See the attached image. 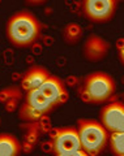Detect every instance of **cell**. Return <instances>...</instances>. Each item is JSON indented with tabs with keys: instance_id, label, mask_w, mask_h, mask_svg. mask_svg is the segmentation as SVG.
Here are the masks:
<instances>
[{
	"instance_id": "6da1fadb",
	"label": "cell",
	"mask_w": 124,
	"mask_h": 156,
	"mask_svg": "<svg viewBox=\"0 0 124 156\" xmlns=\"http://www.w3.org/2000/svg\"><path fill=\"white\" fill-rule=\"evenodd\" d=\"M41 33V23L33 13L21 11L8 20L7 37L13 46L26 47L36 42Z\"/></svg>"
},
{
	"instance_id": "7a4b0ae2",
	"label": "cell",
	"mask_w": 124,
	"mask_h": 156,
	"mask_svg": "<svg viewBox=\"0 0 124 156\" xmlns=\"http://www.w3.org/2000/svg\"><path fill=\"white\" fill-rule=\"evenodd\" d=\"M78 135H80L81 150L89 156H98L108 144L110 134L101 122L94 120L78 121Z\"/></svg>"
},
{
	"instance_id": "3957f363",
	"label": "cell",
	"mask_w": 124,
	"mask_h": 156,
	"mask_svg": "<svg viewBox=\"0 0 124 156\" xmlns=\"http://www.w3.org/2000/svg\"><path fill=\"white\" fill-rule=\"evenodd\" d=\"M116 83L105 72H93L85 77L82 83V95L90 103H103L112 96Z\"/></svg>"
},
{
	"instance_id": "277c9868",
	"label": "cell",
	"mask_w": 124,
	"mask_h": 156,
	"mask_svg": "<svg viewBox=\"0 0 124 156\" xmlns=\"http://www.w3.org/2000/svg\"><path fill=\"white\" fill-rule=\"evenodd\" d=\"M54 108V105L42 95L39 90H33L26 92L25 100L20 107L18 116L20 119L28 122H36L48 113Z\"/></svg>"
},
{
	"instance_id": "5b68a950",
	"label": "cell",
	"mask_w": 124,
	"mask_h": 156,
	"mask_svg": "<svg viewBox=\"0 0 124 156\" xmlns=\"http://www.w3.org/2000/svg\"><path fill=\"white\" fill-rule=\"evenodd\" d=\"M51 144L55 155L73 152L81 150V142L78 130L76 128H63L58 129L51 134Z\"/></svg>"
},
{
	"instance_id": "8992f818",
	"label": "cell",
	"mask_w": 124,
	"mask_h": 156,
	"mask_svg": "<svg viewBox=\"0 0 124 156\" xmlns=\"http://www.w3.org/2000/svg\"><path fill=\"white\" fill-rule=\"evenodd\" d=\"M118 2L115 0H86L82 3L84 13L92 22L101 23L111 20L116 12Z\"/></svg>"
},
{
	"instance_id": "52a82bcc",
	"label": "cell",
	"mask_w": 124,
	"mask_h": 156,
	"mask_svg": "<svg viewBox=\"0 0 124 156\" xmlns=\"http://www.w3.org/2000/svg\"><path fill=\"white\" fill-rule=\"evenodd\" d=\"M101 124L107 131L124 133V104L115 101L101 111Z\"/></svg>"
},
{
	"instance_id": "ba28073f",
	"label": "cell",
	"mask_w": 124,
	"mask_h": 156,
	"mask_svg": "<svg viewBox=\"0 0 124 156\" xmlns=\"http://www.w3.org/2000/svg\"><path fill=\"white\" fill-rule=\"evenodd\" d=\"M42 95L51 103L54 107L64 103L68 98V91L64 82L56 76H50L46 82L39 87Z\"/></svg>"
},
{
	"instance_id": "9c48e42d",
	"label": "cell",
	"mask_w": 124,
	"mask_h": 156,
	"mask_svg": "<svg viewBox=\"0 0 124 156\" xmlns=\"http://www.w3.org/2000/svg\"><path fill=\"white\" fill-rule=\"evenodd\" d=\"M110 51V43L102 37L92 34L89 35L82 46V53L84 57L89 61H99Z\"/></svg>"
},
{
	"instance_id": "30bf717a",
	"label": "cell",
	"mask_w": 124,
	"mask_h": 156,
	"mask_svg": "<svg viewBox=\"0 0 124 156\" xmlns=\"http://www.w3.org/2000/svg\"><path fill=\"white\" fill-rule=\"evenodd\" d=\"M51 76L48 73L47 69H44L42 66H32L22 78V82H21V87L22 90H25L26 92L29 91H33V90H39L44 82H46L47 78Z\"/></svg>"
},
{
	"instance_id": "8fae6325",
	"label": "cell",
	"mask_w": 124,
	"mask_h": 156,
	"mask_svg": "<svg viewBox=\"0 0 124 156\" xmlns=\"http://www.w3.org/2000/svg\"><path fill=\"white\" fill-rule=\"evenodd\" d=\"M22 151V144L12 134H0V156H18Z\"/></svg>"
},
{
	"instance_id": "7c38bea8",
	"label": "cell",
	"mask_w": 124,
	"mask_h": 156,
	"mask_svg": "<svg viewBox=\"0 0 124 156\" xmlns=\"http://www.w3.org/2000/svg\"><path fill=\"white\" fill-rule=\"evenodd\" d=\"M84 35V29L76 22L67 23L62 30V38L67 44H76L77 42L81 41Z\"/></svg>"
},
{
	"instance_id": "4fadbf2b",
	"label": "cell",
	"mask_w": 124,
	"mask_h": 156,
	"mask_svg": "<svg viewBox=\"0 0 124 156\" xmlns=\"http://www.w3.org/2000/svg\"><path fill=\"white\" fill-rule=\"evenodd\" d=\"M21 98H22V90L17 86H11L0 90V101L6 104L7 109L9 108L11 104L17 105Z\"/></svg>"
},
{
	"instance_id": "5bb4252c",
	"label": "cell",
	"mask_w": 124,
	"mask_h": 156,
	"mask_svg": "<svg viewBox=\"0 0 124 156\" xmlns=\"http://www.w3.org/2000/svg\"><path fill=\"white\" fill-rule=\"evenodd\" d=\"M108 146L115 155H124V133H111Z\"/></svg>"
},
{
	"instance_id": "9a60e30c",
	"label": "cell",
	"mask_w": 124,
	"mask_h": 156,
	"mask_svg": "<svg viewBox=\"0 0 124 156\" xmlns=\"http://www.w3.org/2000/svg\"><path fill=\"white\" fill-rule=\"evenodd\" d=\"M55 156H89V155L84 150H78V151H73V152L60 154V155H55Z\"/></svg>"
},
{
	"instance_id": "2e32d148",
	"label": "cell",
	"mask_w": 124,
	"mask_h": 156,
	"mask_svg": "<svg viewBox=\"0 0 124 156\" xmlns=\"http://www.w3.org/2000/svg\"><path fill=\"white\" fill-rule=\"evenodd\" d=\"M119 58H120L122 64L124 65V39H122L120 44H119Z\"/></svg>"
},
{
	"instance_id": "e0dca14e",
	"label": "cell",
	"mask_w": 124,
	"mask_h": 156,
	"mask_svg": "<svg viewBox=\"0 0 124 156\" xmlns=\"http://www.w3.org/2000/svg\"><path fill=\"white\" fill-rule=\"evenodd\" d=\"M115 156H124V155H115Z\"/></svg>"
}]
</instances>
